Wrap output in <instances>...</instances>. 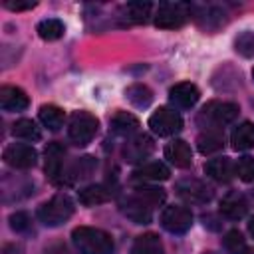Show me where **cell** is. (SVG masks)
<instances>
[{"instance_id":"1","label":"cell","mask_w":254,"mask_h":254,"mask_svg":"<svg viewBox=\"0 0 254 254\" xmlns=\"http://www.w3.org/2000/svg\"><path fill=\"white\" fill-rule=\"evenodd\" d=\"M71 240L79 254H111L113 252V238L101 228L77 226L71 232Z\"/></svg>"},{"instance_id":"2","label":"cell","mask_w":254,"mask_h":254,"mask_svg":"<svg viewBox=\"0 0 254 254\" xmlns=\"http://www.w3.org/2000/svg\"><path fill=\"white\" fill-rule=\"evenodd\" d=\"M238 105L232 101H208L196 115V123L206 131H218L238 117Z\"/></svg>"},{"instance_id":"3","label":"cell","mask_w":254,"mask_h":254,"mask_svg":"<svg viewBox=\"0 0 254 254\" xmlns=\"http://www.w3.org/2000/svg\"><path fill=\"white\" fill-rule=\"evenodd\" d=\"M75 206L67 194H54L38 208V220L46 226H60L67 218H71Z\"/></svg>"},{"instance_id":"4","label":"cell","mask_w":254,"mask_h":254,"mask_svg":"<svg viewBox=\"0 0 254 254\" xmlns=\"http://www.w3.org/2000/svg\"><path fill=\"white\" fill-rule=\"evenodd\" d=\"M97 127H99V121L95 115H91L87 111H75L67 123V137L73 145L85 147L95 137Z\"/></svg>"},{"instance_id":"5","label":"cell","mask_w":254,"mask_h":254,"mask_svg":"<svg viewBox=\"0 0 254 254\" xmlns=\"http://www.w3.org/2000/svg\"><path fill=\"white\" fill-rule=\"evenodd\" d=\"M190 16V6L185 2H163L157 8L155 14V26L157 28H165V30H173V28H181Z\"/></svg>"},{"instance_id":"6","label":"cell","mask_w":254,"mask_h":254,"mask_svg":"<svg viewBox=\"0 0 254 254\" xmlns=\"http://www.w3.org/2000/svg\"><path fill=\"white\" fill-rule=\"evenodd\" d=\"M149 127L153 133L159 137H171L183 129V117L169 107H159L151 117H149Z\"/></svg>"},{"instance_id":"7","label":"cell","mask_w":254,"mask_h":254,"mask_svg":"<svg viewBox=\"0 0 254 254\" xmlns=\"http://www.w3.org/2000/svg\"><path fill=\"white\" fill-rule=\"evenodd\" d=\"M175 190H177V194L183 200H187L190 204H204V202H208L212 198V189L204 181L192 179V177H187V179L177 181Z\"/></svg>"},{"instance_id":"8","label":"cell","mask_w":254,"mask_h":254,"mask_svg":"<svg viewBox=\"0 0 254 254\" xmlns=\"http://www.w3.org/2000/svg\"><path fill=\"white\" fill-rule=\"evenodd\" d=\"M161 226L171 234H185L192 226V212L187 206L171 204L161 212Z\"/></svg>"},{"instance_id":"9","label":"cell","mask_w":254,"mask_h":254,"mask_svg":"<svg viewBox=\"0 0 254 254\" xmlns=\"http://www.w3.org/2000/svg\"><path fill=\"white\" fill-rule=\"evenodd\" d=\"M2 159L6 165L14 167V169H30L36 165L38 161V153L32 145H26V143H12L4 149L2 153Z\"/></svg>"},{"instance_id":"10","label":"cell","mask_w":254,"mask_h":254,"mask_svg":"<svg viewBox=\"0 0 254 254\" xmlns=\"http://www.w3.org/2000/svg\"><path fill=\"white\" fill-rule=\"evenodd\" d=\"M119 208L135 224H149L151 218H153V206L149 202H145L141 196H137L135 192L129 194V196H125L119 202Z\"/></svg>"},{"instance_id":"11","label":"cell","mask_w":254,"mask_h":254,"mask_svg":"<svg viewBox=\"0 0 254 254\" xmlns=\"http://www.w3.org/2000/svg\"><path fill=\"white\" fill-rule=\"evenodd\" d=\"M155 151V143L149 135L139 133L135 137H131L125 145H123V159L127 163H141L143 159H147L151 153Z\"/></svg>"},{"instance_id":"12","label":"cell","mask_w":254,"mask_h":254,"mask_svg":"<svg viewBox=\"0 0 254 254\" xmlns=\"http://www.w3.org/2000/svg\"><path fill=\"white\" fill-rule=\"evenodd\" d=\"M198 97H200V91H198V87H196L194 83H190V81H181V83L173 85L171 91H169L171 103H173L175 107H179V109H190V107L198 101Z\"/></svg>"},{"instance_id":"13","label":"cell","mask_w":254,"mask_h":254,"mask_svg":"<svg viewBox=\"0 0 254 254\" xmlns=\"http://www.w3.org/2000/svg\"><path fill=\"white\" fill-rule=\"evenodd\" d=\"M64 157H65V149L62 143H48L46 147V175L50 181L60 183L62 175H64Z\"/></svg>"},{"instance_id":"14","label":"cell","mask_w":254,"mask_h":254,"mask_svg":"<svg viewBox=\"0 0 254 254\" xmlns=\"http://www.w3.org/2000/svg\"><path fill=\"white\" fill-rule=\"evenodd\" d=\"M95 169H97V161H95L93 157H89V155L79 157V159H75V161H73V163L64 171V175H62V181H60V183L73 185V183H77V181H83V179L91 177Z\"/></svg>"},{"instance_id":"15","label":"cell","mask_w":254,"mask_h":254,"mask_svg":"<svg viewBox=\"0 0 254 254\" xmlns=\"http://www.w3.org/2000/svg\"><path fill=\"white\" fill-rule=\"evenodd\" d=\"M30 105V99L24 89L16 85H2L0 87V107L4 111H24Z\"/></svg>"},{"instance_id":"16","label":"cell","mask_w":254,"mask_h":254,"mask_svg":"<svg viewBox=\"0 0 254 254\" xmlns=\"http://www.w3.org/2000/svg\"><path fill=\"white\" fill-rule=\"evenodd\" d=\"M220 212L230 220H238V218L246 216V212H248L246 196L238 190H232V192L224 194L222 200H220Z\"/></svg>"},{"instance_id":"17","label":"cell","mask_w":254,"mask_h":254,"mask_svg":"<svg viewBox=\"0 0 254 254\" xmlns=\"http://www.w3.org/2000/svg\"><path fill=\"white\" fill-rule=\"evenodd\" d=\"M165 157L179 169H187L192 165V151L189 147L187 141L183 139H175L165 147Z\"/></svg>"},{"instance_id":"18","label":"cell","mask_w":254,"mask_h":254,"mask_svg":"<svg viewBox=\"0 0 254 254\" xmlns=\"http://www.w3.org/2000/svg\"><path fill=\"white\" fill-rule=\"evenodd\" d=\"M204 173L210 179L218 181V183H230L234 173H236V169H234V165H232V161L228 157H218V159H210L204 165Z\"/></svg>"},{"instance_id":"19","label":"cell","mask_w":254,"mask_h":254,"mask_svg":"<svg viewBox=\"0 0 254 254\" xmlns=\"http://www.w3.org/2000/svg\"><path fill=\"white\" fill-rule=\"evenodd\" d=\"M169 177H171L169 167L159 161L145 163L133 171V179H137V181H167Z\"/></svg>"},{"instance_id":"20","label":"cell","mask_w":254,"mask_h":254,"mask_svg":"<svg viewBox=\"0 0 254 254\" xmlns=\"http://www.w3.org/2000/svg\"><path fill=\"white\" fill-rule=\"evenodd\" d=\"M230 143L234 151H248L254 149V125L250 121H244L234 127L230 135Z\"/></svg>"},{"instance_id":"21","label":"cell","mask_w":254,"mask_h":254,"mask_svg":"<svg viewBox=\"0 0 254 254\" xmlns=\"http://www.w3.org/2000/svg\"><path fill=\"white\" fill-rule=\"evenodd\" d=\"M77 198L81 204L85 206H93V204H101L107 202L111 198V190L105 185H89L81 190H77Z\"/></svg>"},{"instance_id":"22","label":"cell","mask_w":254,"mask_h":254,"mask_svg":"<svg viewBox=\"0 0 254 254\" xmlns=\"http://www.w3.org/2000/svg\"><path fill=\"white\" fill-rule=\"evenodd\" d=\"M131 254H165V250H163L161 238L153 232H147V234H141L135 238Z\"/></svg>"},{"instance_id":"23","label":"cell","mask_w":254,"mask_h":254,"mask_svg":"<svg viewBox=\"0 0 254 254\" xmlns=\"http://www.w3.org/2000/svg\"><path fill=\"white\" fill-rule=\"evenodd\" d=\"M111 131L115 135H131L139 129V119L127 111H117L113 117H111V123H109Z\"/></svg>"},{"instance_id":"24","label":"cell","mask_w":254,"mask_h":254,"mask_svg":"<svg viewBox=\"0 0 254 254\" xmlns=\"http://www.w3.org/2000/svg\"><path fill=\"white\" fill-rule=\"evenodd\" d=\"M125 97H127L135 107L145 109V107H149L151 101H153V91H151L145 83H133V85H129V87L125 89Z\"/></svg>"},{"instance_id":"25","label":"cell","mask_w":254,"mask_h":254,"mask_svg":"<svg viewBox=\"0 0 254 254\" xmlns=\"http://www.w3.org/2000/svg\"><path fill=\"white\" fill-rule=\"evenodd\" d=\"M40 121L50 129V131H58L62 125H64V109L58 107V105H42L40 107Z\"/></svg>"},{"instance_id":"26","label":"cell","mask_w":254,"mask_h":254,"mask_svg":"<svg viewBox=\"0 0 254 254\" xmlns=\"http://www.w3.org/2000/svg\"><path fill=\"white\" fill-rule=\"evenodd\" d=\"M12 135L24 141H40L42 139V131L36 125V121L32 119H18L12 125Z\"/></svg>"},{"instance_id":"27","label":"cell","mask_w":254,"mask_h":254,"mask_svg":"<svg viewBox=\"0 0 254 254\" xmlns=\"http://www.w3.org/2000/svg\"><path fill=\"white\" fill-rule=\"evenodd\" d=\"M196 147L202 155H212L224 147V137L220 131H206L196 139Z\"/></svg>"},{"instance_id":"28","label":"cell","mask_w":254,"mask_h":254,"mask_svg":"<svg viewBox=\"0 0 254 254\" xmlns=\"http://www.w3.org/2000/svg\"><path fill=\"white\" fill-rule=\"evenodd\" d=\"M36 30H38V36L42 40H48V42L60 40L64 36V32H65L62 20H58V18H46V20H42Z\"/></svg>"},{"instance_id":"29","label":"cell","mask_w":254,"mask_h":254,"mask_svg":"<svg viewBox=\"0 0 254 254\" xmlns=\"http://www.w3.org/2000/svg\"><path fill=\"white\" fill-rule=\"evenodd\" d=\"M153 4L151 2H129L123 6V12L127 14V20L135 22V24H145L151 16Z\"/></svg>"},{"instance_id":"30","label":"cell","mask_w":254,"mask_h":254,"mask_svg":"<svg viewBox=\"0 0 254 254\" xmlns=\"http://www.w3.org/2000/svg\"><path fill=\"white\" fill-rule=\"evenodd\" d=\"M222 244H224V248H226L228 254H250L248 244H246V240L242 238V234L238 230H228L224 234Z\"/></svg>"},{"instance_id":"31","label":"cell","mask_w":254,"mask_h":254,"mask_svg":"<svg viewBox=\"0 0 254 254\" xmlns=\"http://www.w3.org/2000/svg\"><path fill=\"white\" fill-rule=\"evenodd\" d=\"M135 194L141 196L145 202H149L153 208L159 206L161 202H165V190L159 189V187H145V185H139V187H135Z\"/></svg>"},{"instance_id":"32","label":"cell","mask_w":254,"mask_h":254,"mask_svg":"<svg viewBox=\"0 0 254 254\" xmlns=\"http://www.w3.org/2000/svg\"><path fill=\"white\" fill-rule=\"evenodd\" d=\"M234 50L244 58H254V32H242L234 40Z\"/></svg>"},{"instance_id":"33","label":"cell","mask_w":254,"mask_h":254,"mask_svg":"<svg viewBox=\"0 0 254 254\" xmlns=\"http://www.w3.org/2000/svg\"><path fill=\"white\" fill-rule=\"evenodd\" d=\"M234 169L244 183H254V157H240Z\"/></svg>"},{"instance_id":"34","label":"cell","mask_w":254,"mask_h":254,"mask_svg":"<svg viewBox=\"0 0 254 254\" xmlns=\"http://www.w3.org/2000/svg\"><path fill=\"white\" fill-rule=\"evenodd\" d=\"M30 216H28V212H14L12 216H10V226H12V230H16V232H26L28 228H30Z\"/></svg>"},{"instance_id":"35","label":"cell","mask_w":254,"mask_h":254,"mask_svg":"<svg viewBox=\"0 0 254 254\" xmlns=\"http://www.w3.org/2000/svg\"><path fill=\"white\" fill-rule=\"evenodd\" d=\"M4 6L12 12H20V10H30L36 6V2H14V0H4Z\"/></svg>"},{"instance_id":"36","label":"cell","mask_w":254,"mask_h":254,"mask_svg":"<svg viewBox=\"0 0 254 254\" xmlns=\"http://www.w3.org/2000/svg\"><path fill=\"white\" fill-rule=\"evenodd\" d=\"M248 232L254 236V216H252V218H250V222H248Z\"/></svg>"},{"instance_id":"37","label":"cell","mask_w":254,"mask_h":254,"mask_svg":"<svg viewBox=\"0 0 254 254\" xmlns=\"http://www.w3.org/2000/svg\"><path fill=\"white\" fill-rule=\"evenodd\" d=\"M250 198H252V202H254V190H252V192H250Z\"/></svg>"},{"instance_id":"38","label":"cell","mask_w":254,"mask_h":254,"mask_svg":"<svg viewBox=\"0 0 254 254\" xmlns=\"http://www.w3.org/2000/svg\"><path fill=\"white\" fill-rule=\"evenodd\" d=\"M252 77H254V67H252Z\"/></svg>"},{"instance_id":"39","label":"cell","mask_w":254,"mask_h":254,"mask_svg":"<svg viewBox=\"0 0 254 254\" xmlns=\"http://www.w3.org/2000/svg\"><path fill=\"white\" fill-rule=\"evenodd\" d=\"M208 254H212V252H208Z\"/></svg>"}]
</instances>
